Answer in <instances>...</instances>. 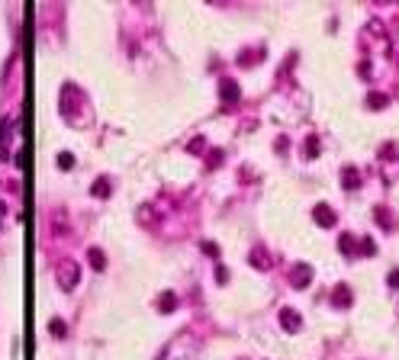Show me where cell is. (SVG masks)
I'll use <instances>...</instances> for the list:
<instances>
[{"instance_id":"obj_1","label":"cell","mask_w":399,"mask_h":360,"mask_svg":"<svg viewBox=\"0 0 399 360\" xmlns=\"http://www.w3.org/2000/svg\"><path fill=\"white\" fill-rule=\"evenodd\" d=\"M55 277H58V283H62V289H74V283L80 280L78 261H62V264L55 267Z\"/></svg>"},{"instance_id":"obj_2","label":"cell","mask_w":399,"mask_h":360,"mask_svg":"<svg viewBox=\"0 0 399 360\" xmlns=\"http://www.w3.org/2000/svg\"><path fill=\"white\" fill-rule=\"evenodd\" d=\"M313 219L319 222L322 228H332L338 222V216H335V209L328 206V203H319V206H313Z\"/></svg>"},{"instance_id":"obj_3","label":"cell","mask_w":399,"mask_h":360,"mask_svg":"<svg viewBox=\"0 0 399 360\" xmlns=\"http://www.w3.org/2000/svg\"><path fill=\"white\" fill-rule=\"evenodd\" d=\"M290 280H293L296 289H306L309 283H313V267H309V264H296V267L290 270Z\"/></svg>"},{"instance_id":"obj_4","label":"cell","mask_w":399,"mask_h":360,"mask_svg":"<svg viewBox=\"0 0 399 360\" xmlns=\"http://www.w3.org/2000/svg\"><path fill=\"white\" fill-rule=\"evenodd\" d=\"M219 97H222V103H235V100H239V84H235L232 77H222V84H219Z\"/></svg>"},{"instance_id":"obj_5","label":"cell","mask_w":399,"mask_h":360,"mask_svg":"<svg viewBox=\"0 0 399 360\" xmlns=\"http://www.w3.org/2000/svg\"><path fill=\"white\" fill-rule=\"evenodd\" d=\"M280 325H283L287 331H300V328H303L300 312H296V309H283V312H280Z\"/></svg>"},{"instance_id":"obj_6","label":"cell","mask_w":399,"mask_h":360,"mask_svg":"<svg viewBox=\"0 0 399 360\" xmlns=\"http://www.w3.org/2000/svg\"><path fill=\"white\" fill-rule=\"evenodd\" d=\"M332 302L338 305V309H348V305H351V289L344 287V283H338V287H335V293H332Z\"/></svg>"},{"instance_id":"obj_7","label":"cell","mask_w":399,"mask_h":360,"mask_svg":"<svg viewBox=\"0 0 399 360\" xmlns=\"http://www.w3.org/2000/svg\"><path fill=\"white\" fill-rule=\"evenodd\" d=\"M344 187H348V190L361 187V174H357V167H344Z\"/></svg>"},{"instance_id":"obj_8","label":"cell","mask_w":399,"mask_h":360,"mask_svg":"<svg viewBox=\"0 0 399 360\" xmlns=\"http://www.w3.org/2000/svg\"><path fill=\"white\" fill-rule=\"evenodd\" d=\"M87 257H90V267L93 270H103L106 267V257H103V251H100V248H90V251H87Z\"/></svg>"},{"instance_id":"obj_9","label":"cell","mask_w":399,"mask_h":360,"mask_svg":"<svg viewBox=\"0 0 399 360\" xmlns=\"http://www.w3.org/2000/svg\"><path fill=\"white\" fill-rule=\"evenodd\" d=\"M174 305H177V296L174 293H161L158 296V309L161 312H174Z\"/></svg>"},{"instance_id":"obj_10","label":"cell","mask_w":399,"mask_h":360,"mask_svg":"<svg viewBox=\"0 0 399 360\" xmlns=\"http://www.w3.org/2000/svg\"><path fill=\"white\" fill-rule=\"evenodd\" d=\"M338 248H341V251H344L348 257H354L357 244H354V238H351V235H341V238H338Z\"/></svg>"},{"instance_id":"obj_11","label":"cell","mask_w":399,"mask_h":360,"mask_svg":"<svg viewBox=\"0 0 399 360\" xmlns=\"http://www.w3.org/2000/svg\"><path fill=\"white\" fill-rule=\"evenodd\" d=\"M367 106H370V110H383V106H387V97H383V93H370Z\"/></svg>"},{"instance_id":"obj_12","label":"cell","mask_w":399,"mask_h":360,"mask_svg":"<svg viewBox=\"0 0 399 360\" xmlns=\"http://www.w3.org/2000/svg\"><path fill=\"white\" fill-rule=\"evenodd\" d=\"M303 148H306V158H316V154H319V139H313V135H309Z\"/></svg>"},{"instance_id":"obj_13","label":"cell","mask_w":399,"mask_h":360,"mask_svg":"<svg viewBox=\"0 0 399 360\" xmlns=\"http://www.w3.org/2000/svg\"><path fill=\"white\" fill-rule=\"evenodd\" d=\"M90 193H93V196H110V183H106V180H97V183L90 187Z\"/></svg>"},{"instance_id":"obj_14","label":"cell","mask_w":399,"mask_h":360,"mask_svg":"<svg viewBox=\"0 0 399 360\" xmlns=\"http://www.w3.org/2000/svg\"><path fill=\"white\" fill-rule=\"evenodd\" d=\"M49 331H52L55 338H65V322H62V318H52V322H49Z\"/></svg>"},{"instance_id":"obj_15","label":"cell","mask_w":399,"mask_h":360,"mask_svg":"<svg viewBox=\"0 0 399 360\" xmlns=\"http://www.w3.org/2000/svg\"><path fill=\"white\" fill-rule=\"evenodd\" d=\"M377 222H380L383 228H390V225H393V219L387 216V209H377Z\"/></svg>"},{"instance_id":"obj_16","label":"cell","mask_w":399,"mask_h":360,"mask_svg":"<svg viewBox=\"0 0 399 360\" xmlns=\"http://www.w3.org/2000/svg\"><path fill=\"white\" fill-rule=\"evenodd\" d=\"M357 248H361L364 254H374V251H377V244L370 241V238H361V244H357Z\"/></svg>"},{"instance_id":"obj_17","label":"cell","mask_w":399,"mask_h":360,"mask_svg":"<svg viewBox=\"0 0 399 360\" xmlns=\"http://www.w3.org/2000/svg\"><path fill=\"white\" fill-rule=\"evenodd\" d=\"M200 248H203V254H213V257L219 254V244H213V241H203Z\"/></svg>"},{"instance_id":"obj_18","label":"cell","mask_w":399,"mask_h":360,"mask_svg":"<svg viewBox=\"0 0 399 360\" xmlns=\"http://www.w3.org/2000/svg\"><path fill=\"white\" fill-rule=\"evenodd\" d=\"M387 283H390V287H393V289H399V267H393V270H390Z\"/></svg>"},{"instance_id":"obj_19","label":"cell","mask_w":399,"mask_h":360,"mask_svg":"<svg viewBox=\"0 0 399 360\" xmlns=\"http://www.w3.org/2000/svg\"><path fill=\"white\" fill-rule=\"evenodd\" d=\"M71 164H74V158H71V154L65 151L62 158H58V167H62V171H68V167H71Z\"/></svg>"},{"instance_id":"obj_20","label":"cell","mask_w":399,"mask_h":360,"mask_svg":"<svg viewBox=\"0 0 399 360\" xmlns=\"http://www.w3.org/2000/svg\"><path fill=\"white\" fill-rule=\"evenodd\" d=\"M216 280H219V283H226V280H229V270H226V267H219V270H216Z\"/></svg>"},{"instance_id":"obj_21","label":"cell","mask_w":399,"mask_h":360,"mask_svg":"<svg viewBox=\"0 0 399 360\" xmlns=\"http://www.w3.org/2000/svg\"><path fill=\"white\" fill-rule=\"evenodd\" d=\"M0 139H6V122L0 119Z\"/></svg>"}]
</instances>
